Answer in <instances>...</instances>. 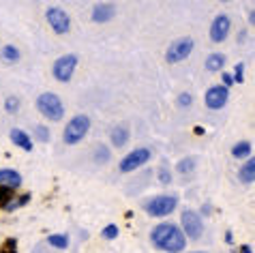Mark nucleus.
<instances>
[{
  "label": "nucleus",
  "mask_w": 255,
  "mask_h": 253,
  "mask_svg": "<svg viewBox=\"0 0 255 253\" xmlns=\"http://www.w3.org/2000/svg\"><path fill=\"white\" fill-rule=\"evenodd\" d=\"M4 110H6V114H17V110H19V99L17 97H6Z\"/></svg>",
  "instance_id": "obj_24"
},
{
  "label": "nucleus",
  "mask_w": 255,
  "mask_h": 253,
  "mask_svg": "<svg viewBox=\"0 0 255 253\" xmlns=\"http://www.w3.org/2000/svg\"><path fill=\"white\" fill-rule=\"evenodd\" d=\"M129 137H131V131H129V126H127V125H116V126H112L110 139H112V144H114L116 148H123V146L129 142Z\"/></svg>",
  "instance_id": "obj_15"
},
{
  "label": "nucleus",
  "mask_w": 255,
  "mask_h": 253,
  "mask_svg": "<svg viewBox=\"0 0 255 253\" xmlns=\"http://www.w3.org/2000/svg\"><path fill=\"white\" fill-rule=\"evenodd\" d=\"M225 67V54H210L206 58V71L215 73V71H221V69Z\"/></svg>",
  "instance_id": "obj_19"
},
{
  "label": "nucleus",
  "mask_w": 255,
  "mask_h": 253,
  "mask_svg": "<svg viewBox=\"0 0 255 253\" xmlns=\"http://www.w3.org/2000/svg\"><path fill=\"white\" fill-rule=\"evenodd\" d=\"M101 234H103V238H108V241H114V238H118L120 230H118V226H114V223H110V226L103 228Z\"/></svg>",
  "instance_id": "obj_25"
},
{
  "label": "nucleus",
  "mask_w": 255,
  "mask_h": 253,
  "mask_svg": "<svg viewBox=\"0 0 255 253\" xmlns=\"http://www.w3.org/2000/svg\"><path fill=\"white\" fill-rule=\"evenodd\" d=\"M230 30H232L230 17L225 15V13H221V15H217L210 24V41L212 43H223V41L228 39Z\"/></svg>",
  "instance_id": "obj_11"
},
{
  "label": "nucleus",
  "mask_w": 255,
  "mask_h": 253,
  "mask_svg": "<svg viewBox=\"0 0 255 253\" xmlns=\"http://www.w3.org/2000/svg\"><path fill=\"white\" fill-rule=\"evenodd\" d=\"M148 161H150V150H148V148H135V150H131L129 154H127L123 161H120L118 170L123 174H129L133 170H137V167L146 165Z\"/></svg>",
  "instance_id": "obj_9"
},
{
  "label": "nucleus",
  "mask_w": 255,
  "mask_h": 253,
  "mask_svg": "<svg viewBox=\"0 0 255 253\" xmlns=\"http://www.w3.org/2000/svg\"><path fill=\"white\" fill-rule=\"evenodd\" d=\"M114 15H116V9H114L112 2H99V4L93 6V13H90V17H93L95 24H105V22H110Z\"/></svg>",
  "instance_id": "obj_12"
},
{
  "label": "nucleus",
  "mask_w": 255,
  "mask_h": 253,
  "mask_svg": "<svg viewBox=\"0 0 255 253\" xmlns=\"http://www.w3.org/2000/svg\"><path fill=\"white\" fill-rule=\"evenodd\" d=\"M228 101H230V88L221 86V84L210 86L206 90V95H204V103H206L208 110H221L228 105Z\"/></svg>",
  "instance_id": "obj_10"
},
{
  "label": "nucleus",
  "mask_w": 255,
  "mask_h": 253,
  "mask_svg": "<svg viewBox=\"0 0 255 253\" xmlns=\"http://www.w3.org/2000/svg\"><path fill=\"white\" fill-rule=\"evenodd\" d=\"M9 137H11V142L17 146V148H22L26 152H30L34 148V144H32V137L28 135V133L24 129H11L9 131Z\"/></svg>",
  "instance_id": "obj_14"
},
{
  "label": "nucleus",
  "mask_w": 255,
  "mask_h": 253,
  "mask_svg": "<svg viewBox=\"0 0 255 253\" xmlns=\"http://www.w3.org/2000/svg\"><path fill=\"white\" fill-rule=\"evenodd\" d=\"M180 226H182V234L185 238H191V241H200L204 236V223L202 217L195 213V210H185L180 215Z\"/></svg>",
  "instance_id": "obj_5"
},
{
  "label": "nucleus",
  "mask_w": 255,
  "mask_h": 253,
  "mask_svg": "<svg viewBox=\"0 0 255 253\" xmlns=\"http://www.w3.org/2000/svg\"><path fill=\"white\" fill-rule=\"evenodd\" d=\"M77 62H80L77 54H65V56H60V58L54 62V67H52L54 77L58 82H62V84L71 82V77H73L75 69H77Z\"/></svg>",
  "instance_id": "obj_6"
},
{
  "label": "nucleus",
  "mask_w": 255,
  "mask_h": 253,
  "mask_svg": "<svg viewBox=\"0 0 255 253\" xmlns=\"http://www.w3.org/2000/svg\"><path fill=\"white\" fill-rule=\"evenodd\" d=\"M150 241L157 249L165 253H180L187 247V238L176 223H159L150 232Z\"/></svg>",
  "instance_id": "obj_1"
},
{
  "label": "nucleus",
  "mask_w": 255,
  "mask_h": 253,
  "mask_svg": "<svg viewBox=\"0 0 255 253\" xmlns=\"http://www.w3.org/2000/svg\"><path fill=\"white\" fill-rule=\"evenodd\" d=\"M249 24H255V9L249 11Z\"/></svg>",
  "instance_id": "obj_34"
},
{
  "label": "nucleus",
  "mask_w": 255,
  "mask_h": 253,
  "mask_svg": "<svg viewBox=\"0 0 255 253\" xmlns=\"http://www.w3.org/2000/svg\"><path fill=\"white\" fill-rule=\"evenodd\" d=\"M0 187H6L11 191H15L17 187H22V174L11 167H2L0 170Z\"/></svg>",
  "instance_id": "obj_13"
},
{
  "label": "nucleus",
  "mask_w": 255,
  "mask_h": 253,
  "mask_svg": "<svg viewBox=\"0 0 255 253\" xmlns=\"http://www.w3.org/2000/svg\"><path fill=\"white\" fill-rule=\"evenodd\" d=\"M0 253H17V251H11V249H0Z\"/></svg>",
  "instance_id": "obj_38"
},
{
  "label": "nucleus",
  "mask_w": 255,
  "mask_h": 253,
  "mask_svg": "<svg viewBox=\"0 0 255 253\" xmlns=\"http://www.w3.org/2000/svg\"><path fill=\"white\" fill-rule=\"evenodd\" d=\"M34 137H37L39 139V142H49V137H52V135H49V129H47V126H43V125H37V126H34Z\"/></svg>",
  "instance_id": "obj_23"
},
{
  "label": "nucleus",
  "mask_w": 255,
  "mask_h": 253,
  "mask_svg": "<svg viewBox=\"0 0 255 253\" xmlns=\"http://www.w3.org/2000/svg\"><path fill=\"white\" fill-rule=\"evenodd\" d=\"M45 19L56 34H67L71 30V17L65 9H60V6H49L45 11Z\"/></svg>",
  "instance_id": "obj_8"
},
{
  "label": "nucleus",
  "mask_w": 255,
  "mask_h": 253,
  "mask_svg": "<svg viewBox=\"0 0 255 253\" xmlns=\"http://www.w3.org/2000/svg\"><path fill=\"white\" fill-rule=\"evenodd\" d=\"M234 82H238V84H243L245 82V65H243V62H238V65H236V69H234Z\"/></svg>",
  "instance_id": "obj_27"
},
{
  "label": "nucleus",
  "mask_w": 255,
  "mask_h": 253,
  "mask_svg": "<svg viewBox=\"0 0 255 253\" xmlns=\"http://www.w3.org/2000/svg\"><path fill=\"white\" fill-rule=\"evenodd\" d=\"M19 58H22V54H19V50L15 45L0 47V60H2L4 65H15V62H19Z\"/></svg>",
  "instance_id": "obj_17"
},
{
  "label": "nucleus",
  "mask_w": 255,
  "mask_h": 253,
  "mask_svg": "<svg viewBox=\"0 0 255 253\" xmlns=\"http://www.w3.org/2000/svg\"><path fill=\"white\" fill-rule=\"evenodd\" d=\"M191 103H193V97H191L189 93H180V97H178V105H180V108H189Z\"/></svg>",
  "instance_id": "obj_28"
},
{
  "label": "nucleus",
  "mask_w": 255,
  "mask_h": 253,
  "mask_svg": "<svg viewBox=\"0 0 255 253\" xmlns=\"http://www.w3.org/2000/svg\"><path fill=\"white\" fill-rule=\"evenodd\" d=\"M15 245H17V238H6V243H4V249H11V251H15Z\"/></svg>",
  "instance_id": "obj_31"
},
{
  "label": "nucleus",
  "mask_w": 255,
  "mask_h": 253,
  "mask_svg": "<svg viewBox=\"0 0 255 253\" xmlns=\"http://www.w3.org/2000/svg\"><path fill=\"white\" fill-rule=\"evenodd\" d=\"M193 39L191 37H182V39H176L169 43L167 52H165V60L169 65H176V62H182L189 58V54L193 52Z\"/></svg>",
  "instance_id": "obj_7"
},
{
  "label": "nucleus",
  "mask_w": 255,
  "mask_h": 253,
  "mask_svg": "<svg viewBox=\"0 0 255 253\" xmlns=\"http://www.w3.org/2000/svg\"><path fill=\"white\" fill-rule=\"evenodd\" d=\"M221 80H223L221 86H225V88H230V86H234V84H236V82H234V77H232V73H223Z\"/></svg>",
  "instance_id": "obj_30"
},
{
  "label": "nucleus",
  "mask_w": 255,
  "mask_h": 253,
  "mask_svg": "<svg viewBox=\"0 0 255 253\" xmlns=\"http://www.w3.org/2000/svg\"><path fill=\"white\" fill-rule=\"evenodd\" d=\"M243 253H253V247L251 245H243Z\"/></svg>",
  "instance_id": "obj_35"
},
{
  "label": "nucleus",
  "mask_w": 255,
  "mask_h": 253,
  "mask_svg": "<svg viewBox=\"0 0 255 253\" xmlns=\"http://www.w3.org/2000/svg\"><path fill=\"white\" fill-rule=\"evenodd\" d=\"M225 241H228V243H232V241H234V236H232V232H228V234H225Z\"/></svg>",
  "instance_id": "obj_37"
},
{
  "label": "nucleus",
  "mask_w": 255,
  "mask_h": 253,
  "mask_svg": "<svg viewBox=\"0 0 255 253\" xmlns=\"http://www.w3.org/2000/svg\"><path fill=\"white\" fill-rule=\"evenodd\" d=\"M15 208H19V202H17V200H11V202L4 206L6 213H11V210H15Z\"/></svg>",
  "instance_id": "obj_32"
},
{
  "label": "nucleus",
  "mask_w": 255,
  "mask_h": 253,
  "mask_svg": "<svg viewBox=\"0 0 255 253\" xmlns=\"http://www.w3.org/2000/svg\"><path fill=\"white\" fill-rule=\"evenodd\" d=\"M17 202H19V206H24V204H28V202H30V193H26V195H22V198H19Z\"/></svg>",
  "instance_id": "obj_33"
},
{
  "label": "nucleus",
  "mask_w": 255,
  "mask_h": 253,
  "mask_svg": "<svg viewBox=\"0 0 255 253\" xmlns=\"http://www.w3.org/2000/svg\"><path fill=\"white\" fill-rule=\"evenodd\" d=\"M238 178L243 185H253V180H255V159L253 157L243 163V167L238 170Z\"/></svg>",
  "instance_id": "obj_16"
},
{
  "label": "nucleus",
  "mask_w": 255,
  "mask_h": 253,
  "mask_svg": "<svg viewBox=\"0 0 255 253\" xmlns=\"http://www.w3.org/2000/svg\"><path fill=\"white\" fill-rule=\"evenodd\" d=\"M197 167V161L193 159V157H185L182 161H178V163H176V170H178L180 174H191Z\"/></svg>",
  "instance_id": "obj_21"
},
{
  "label": "nucleus",
  "mask_w": 255,
  "mask_h": 253,
  "mask_svg": "<svg viewBox=\"0 0 255 253\" xmlns=\"http://www.w3.org/2000/svg\"><path fill=\"white\" fill-rule=\"evenodd\" d=\"M251 154H253V144L247 142V139L232 146V157L234 159H251Z\"/></svg>",
  "instance_id": "obj_18"
},
{
  "label": "nucleus",
  "mask_w": 255,
  "mask_h": 253,
  "mask_svg": "<svg viewBox=\"0 0 255 253\" xmlns=\"http://www.w3.org/2000/svg\"><path fill=\"white\" fill-rule=\"evenodd\" d=\"M37 110L43 114L47 121L58 123L62 116H65V103L60 101L58 95L54 93H43L37 97Z\"/></svg>",
  "instance_id": "obj_3"
},
{
  "label": "nucleus",
  "mask_w": 255,
  "mask_h": 253,
  "mask_svg": "<svg viewBox=\"0 0 255 253\" xmlns=\"http://www.w3.org/2000/svg\"><path fill=\"white\" fill-rule=\"evenodd\" d=\"M47 245L54 249H67L69 247V236L67 234H49Z\"/></svg>",
  "instance_id": "obj_20"
},
{
  "label": "nucleus",
  "mask_w": 255,
  "mask_h": 253,
  "mask_svg": "<svg viewBox=\"0 0 255 253\" xmlns=\"http://www.w3.org/2000/svg\"><path fill=\"white\" fill-rule=\"evenodd\" d=\"M202 215H210V204H206V206L202 208Z\"/></svg>",
  "instance_id": "obj_36"
},
{
  "label": "nucleus",
  "mask_w": 255,
  "mask_h": 253,
  "mask_svg": "<svg viewBox=\"0 0 255 253\" xmlns=\"http://www.w3.org/2000/svg\"><path fill=\"white\" fill-rule=\"evenodd\" d=\"M191 253H206V251H191Z\"/></svg>",
  "instance_id": "obj_39"
},
{
  "label": "nucleus",
  "mask_w": 255,
  "mask_h": 253,
  "mask_svg": "<svg viewBox=\"0 0 255 253\" xmlns=\"http://www.w3.org/2000/svg\"><path fill=\"white\" fill-rule=\"evenodd\" d=\"M15 195H13L11 189H6V187H0V208H4L6 204H9Z\"/></svg>",
  "instance_id": "obj_26"
},
{
  "label": "nucleus",
  "mask_w": 255,
  "mask_h": 253,
  "mask_svg": "<svg viewBox=\"0 0 255 253\" xmlns=\"http://www.w3.org/2000/svg\"><path fill=\"white\" fill-rule=\"evenodd\" d=\"M159 180L163 182V185H169V182H172V176H169L167 167H161V170H159Z\"/></svg>",
  "instance_id": "obj_29"
},
{
  "label": "nucleus",
  "mask_w": 255,
  "mask_h": 253,
  "mask_svg": "<svg viewBox=\"0 0 255 253\" xmlns=\"http://www.w3.org/2000/svg\"><path fill=\"white\" fill-rule=\"evenodd\" d=\"M88 131H90V118L86 114H75L67 123L65 131H62V142L67 146H75L88 135Z\"/></svg>",
  "instance_id": "obj_2"
},
{
  "label": "nucleus",
  "mask_w": 255,
  "mask_h": 253,
  "mask_svg": "<svg viewBox=\"0 0 255 253\" xmlns=\"http://www.w3.org/2000/svg\"><path fill=\"white\" fill-rule=\"evenodd\" d=\"M93 157H95L97 163H108V161H110V148L105 144H97Z\"/></svg>",
  "instance_id": "obj_22"
},
{
  "label": "nucleus",
  "mask_w": 255,
  "mask_h": 253,
  "mask_svg": "<svg viewBox=\"0 0 255 253\" xmlns=\"http://www.w3.org/2000/svg\"><path fill=\"white\" fill-rule=\"evenodd\" d=\"M146 213L150 217H167L172 215L176 208H178V198L176 195H154V198H150L146 204H144Z\"/></svg>",
  "instance_id": "obj_4"
}]
</instances>
